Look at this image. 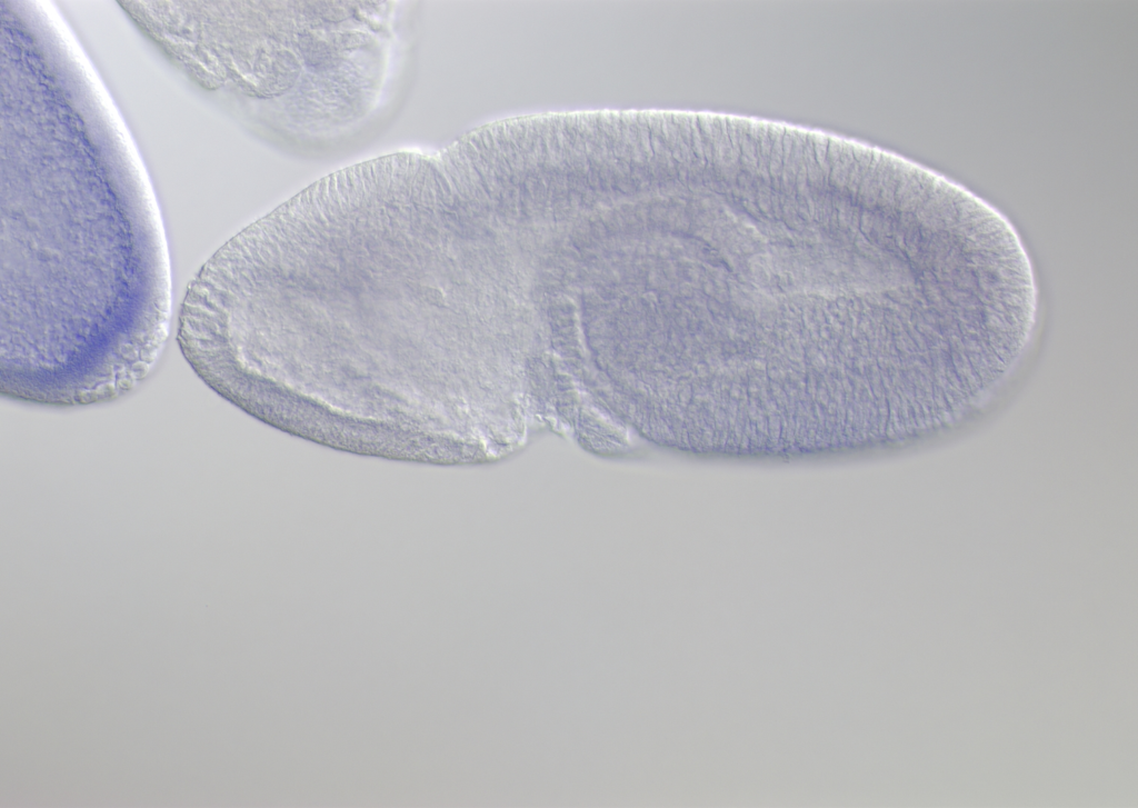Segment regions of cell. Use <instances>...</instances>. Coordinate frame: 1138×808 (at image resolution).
Wrapping results in <instances>:
<instances>
[{
	"instance_id": "1",
	"label": "cell",
	"mask_w": 1138,
	"mask_h": 808,
	"mask_svg": "<svg viewBox=\"0 0 1138 808\" xmlns=\"http://www.w3.org/2000/svg\"><path fill=\"white\" fill-rule=\"evenodd\" d=\"M0 390L67 407L117 399L158 361L172 309L152 203L3 201Z\"/></svg>"
}]
</instances>
